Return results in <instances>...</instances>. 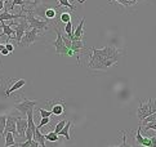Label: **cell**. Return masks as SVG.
<instances>
[{
    "label": "cell",
    "instance_id": "cell-1",
    "mask_svg": "<svg viewBox=\"0 0 156 147\" xmlns=\"http://www.w3.org/2000/svg\"><path fill=\"white\" fill-rule=\"evenodd\" d=\"M89 49L92 50L90 61H89V65H88V67L90 70H107L108 67H111V66L115 65V63H118V61L106 58V57H103L102 54H99L98 50L94 48V47L89 48Z\"/></svg>",
    "mask_w": 156,
    "mask_h": 147
},
{
    "label": "cell",
    "instance_id": "cell-2",
    "mask_svg": "<svg viewBox=\"0 0 156 147\" xmlns=\"http://www.w3.org/2000/svg\"><path fill=\"white\" fill-rule=\"evenodd\" d=\"M21 12L26 13V20H27V22H29L31 29H37V30H40L43 34L48 30V26H49V23H51V21L43 20V18H40V17H36V16L32 14L29 9H25V8H22Z\"/></svg>",
    "mask_w": 156,
    "mask_h": 147
},
{
    "label": "cell",
    "instance_id": "cell-3",
    "mask_svg": "<svg viewBox=\"0 0 156 147\" xmlns=\"http://www.w3.org/2000/svg\"><path fill=\"white\" fill-rule=\"evenodd\" d=\"M156 111V99H148L147 102H139V107L137 110V116L139 120H143L146 116H148L150 114Z\"/></svg>",
    "mask_w": 156,
    "mask_h": 147
},
{
    "label": "cell",
    "instance_id": "cell-4",
    "mask_svg": "<svg viewBox=\"0 0 156 147\" xmlns=\"http://www.w3.org/2000/svg\"><path fill=\"white\" fill-rule=\"evenodd\" d=\"M39 35H43V32L40 30L37 29H30L26 30V32L23 34V36H22L21 41L18 43V45H21V47H30L31 44H34L35 40L37 39Z\"/></svg>",
    "mask_w": 156,
    "mask_h": 147
},
{
    "label": "cell",
    "instance_id": "cell-5",
    "mask_svg": "<svg viewBox=\"0 0 156 147\" xmlns=\"http://www.w3.org/2000/svg\"><path fill=\"white\" fill-rule=\"evenodd\" d=\"M54 30H55V34H57V39H55V43H54L55 53L59 54V56H67L70 48L66 47V44L63 43L62 34H61V30L58 29V25H57V23L54 25Z\"/></svg>",
    "mask_w": 156,
    "mask_h": 147
},
{
    "label": "cell",
    "instance_id": "cell-6",
    "mask_svg": "<svg viewBox=\"0 0 156 147\" xmlns=\"http://www.w3.org/2000/svg\"><path fill=\"white\" fill-rule=\"evenodd\" d=\"M70 49L72 50V52H74V54L77 56V65H80V54H81V53L88 54V48L84 45V41H83V39H72Z\"/></svg>",
    "mask_w": 156,
    "mask_h": 147
},
{
    "label": "cell",
    "instance_id": "cell-7",
    "mask_svg": "<svg viewBox=\"0 0 156 147\" xmlns=\"http://www.w3.org/2000/svg\"><path fill=\"white\" fill-rule=\"evenodd\" d=\"M37 102H39V101H35V99H34V101H32V99H27L26 97H23L22 102L14 105V109L17 110V111H20L22 115H25V116H26L27 111H29L30 109H34V107L37 105Z\"/></svg>",
    "mask_w": 156,
    "mask_h": 147
},
{
    "label": "cell",
    "instance_id": "cell-8",
    "mask_svg": "<svg viewBox=\"0 0 156 147\" xmlns=\"http://www.w3.org/2000/svg\"><path fill=\"white\" fill-rule=\"evenodd\" d=\"M16 127H17V132H16V134H17L18 137L23 138L25 137V132L27 129V116L17 117V120H16Z\"/></svg>",
    "mask_w": 156,
    "mask_h": 147
},
{
    "label": "cell",
    "instance_id": "cell-9",
    "mask_svg": "<svg viewBox=\"0 0 156 147\" xmlns=\"http://www.w3.org/2000/svg\"><path fill=\"white\" fill-rule=\"evenodd\" d=\"M16 120H17V116H13V115H8V116H7V123H5L4 133H7V132L16 133V132H17V127H16Z\"/></svg>",
    "mask_w": 156,
    "mask_h": 147
},
{
    "label": "cell",
    "instance_id": "cell-10",
    "mask_svg": "<svg viewBox=\"0 0 156 147\" xmlns=\"http://www.w3.org/2000/svg\"><path fill=\"white\" fill-rule=\"evenodd\" d=\"M26 84V80L25 79H20V80H14L12 81V87H10L7 92H5V97H10V94H12L13 92H16V90L21 89L22 87H23Z\"/></svg>",
    "mask_w": 156,
    "mask_h": 147
},
{
    "label": "cell",
    "instance_id": "cell-11",
    "mask_svg": "<svg viewBox=\"0 0 156 147\" xmlns=\"http://www.w3.org/2000/svg\"><path fill=\"white\" fill-rule=\"evenodd\" d=\"M136 139H137V143L138 145H142V146H146V147H151V139L148 137H143L141 134V125L138 127V131L136 134Z\"/></svg>",
    "mask_w": 156,
    "mask_h": 147
},
{
    "label": "cell",
    "instance_id": "cell-12",
    "mask_svg": "<svg viewBox=\"0 0 156 147\" xmlns=\"http://www.w3.org/2000/svg\"><path fill=\"white\" fill-rule=\"evenodd\" d=\"M84 22H85V18H81L79 25L76 26V29L74 30V39H83V35H84V30H83Z\"/></svg>",
    "mask_w": 156,
    "mask_h": 147
},
{
    "label": "cell",
    "instance_id": "cell-13",
    "mask_svg": "<svg viewBox=\"0 0 156 147\" xmlns=\"http://www.w3.org/2000/svg\"><path fill=\"white\" fill-rule=\"evenodd\" d=\"M32 139L36 141V142L39 143V146H45V141H47L45 139V134H43L39 128H36V131L34 133V137H32Z\"/></svg>",
    "mask_w": 156,
    "mask_h": 147
},
{
    "label": "cell",
    "instance_id": "cell-14",
    "mask_svg": "<svg viewBox=\"0 0 156 147\" xmlns=\"http://www.w3.org/2000/svg\"><path fill=\"white\" fill-rule=\"evenodd\" d=\"M71 125H72V121H69V120H67V123H66V125H65V127L59 131L58 135H63V137H65L66 139L70 141V139H71V135H70V128H71Z\"/></svg>",
    "mask_w": 156,
    "mask_h": 147
},
{
    "label": "cell",
    "instance_id": "cell-15",
    "mask_svg": "<svg viewBox=\"0 0 156 147\" xmlns=\"http://www.w3.org/2000/svg\"><path fill=\"white\" fill-rule=\"evenodd\" d=\"M48 103L52 105V114H53L54 116H59V115L63 114V111H65V106H63V105H61V103L53 105L52 102H48Z\"/></svg>",
    "mask_w": 156,
    "mask_h": 147
},
{
    "label": "cell",
    "instance_id": "cell-16",
    "mask_svg": "<svg viewBox=\"0 0 156 147\" xmlns=\"http://www.w3.org/2000/svg\"><path fill=\"white\" fill-rule=\"evenodd\" d=\"M65 32H66V36L69 39H74V26H72V22L69 21L67 23H65Z\"/></svg>",
    "mask_w": 156,
    "mask_h": 147
},
{
    "label": "cell",
    "instance_id": "cell-17",
    "mask_svg": "<svg viewBox=\"0 0 156 147\" xmlns=\"http://www.w3.org/2000/svg\"><path fill=\"white\" fill-rule=\"evenodd\" d=\"M17 142L14 141V135L12 132H7L5 133V146L9 147V146H16Z\"/></svg>",
    "mask_w": 156,
    "mask_h": 147
},
{
    "label": "cell",
    "instance_id": "cell-18",
    "mask_svg": "<svg viewBox=\"0 0 156 147\" xmlns=\"http://www.w3.org/2000/svg\"><path fill=\"white\" fill-rule=\"evenodd\" d=\"M61 7H65V8H69V9H71L72 12H75V7L72 5L71 3H70V0H58V5L55 7V9H59Z\"/></svg>",
    "mask_w": 156,
    "mask_h": 147
},
{
    "label": "cell",
    "instance_id": "cell-19",
    "mask_svg": "<svg viewBox=\"0 0 156 147\" xmlns=\"http://www.w3.org/2000/svg\"><path fill=\"white\" fill-rule=\"evenodd\" d=\"M55 16H57V9H55V8H47V10H45V18L48 21L52 22L55 18Z\"/></svg>",
    "mask_w": 156,
    "mask_h": 147
},
{
    "label": "cell",
    "instance_id": "cell-20",
    "mask_svg": "<svg viewBox=\"0 0 156 147\" xmlns=\"http://www.w3.org/2000/svg\"><path fill=\"white\" fill-rule=\"evenodd\" d=\"M112 2H116L118 4H121L122 7L128 8V7H132V5H134L138 2V0H111L110 3H112Z\"/></svg>",
    "mask_w": 156,
    "mask_h": 147
},
{
    "label": "cell",
    "instance_id": "cell-21",
    "mask_svg": "<svg viewBox=\"0 0 156 147\" xmlns=\"http://www.w3.org/2000/svg\"><path fill=\"white\" fill-rule=\"evenodd\" d=\"M27 4L32 5L31 0H29V2H26V0H13V2H12V5H10L9 8H7V9H8V10H12V8L14 7V5H21L22 8H25V5H27Z\"/></svg>",
    "mask_w": 156,
    "mask_h": 147
},
{
    "label": "cell",
    "instance_id": "cell-22",
    "mask_svg": "<svg viewBox=\"0 0 156 147\" xmlns=\"http://www.w3.org/2000/svg\"><path fill=\"white\" fill-rule=\"evenodd\" d=\"M5 123H7V115H0V138L5 135V133H4Z\"/></svg>",
    "mask_w": 156,
    "mask_h": 147
},
{
    "label": "cell",
    "instance_id": "cell-23",
    "mask_svg": "<svg viewBox=\"0 0 156 147\" xmlns=\"http://www.w3.org/2000/svg\"><path fill=\"white\" fill-rule=\"evenodd\" d=\"M45 139L49 142H58V134L55 132H48L45 134Z\"/></svg>",
    "mask_w": 156,
    "mask_h": 147
},
{
    "label": "cell",
    "instance_id": "cell-24",
    "mask_svg": "<svg viewBox=\"0 0 156 147\" xmlns=\"http://www.w3.org/2000/svg\"><path fill=\"white\" fill-rule=\"evenodd\" d=\"M59 21L63 22V23H67L69 21H71V16L69 12H62L59 14Z\"/></svg>",
    "mask_w": 156,
    "mask_h": 147
},
{
    "label": "cell",
    "instance_id": "cell-25",
    "mask_svg": "<svg viewBox=\"0 0 156 147\" xmlns=\"http://www.w3.org/2000/svg\"><path fill=\"white\" fill-rule=\"evenodd\" d=\"M66 123H67V120H66V119H63V120H61V121H58L57 124H55V127H54V132L55 133H59V131L61 129H62L65 125H66Z\"/></svg>",
    "mask_w": 156,
    "mask_h": 147
},
{
    "label": "cell",
    "instance_id": "cell-26",
    "mask_svg": "<svg viewBox=\"0 0 156 147\" xmlns=\"http://www.w3.org/2000/svg\"><path fill=\"white\" fill-rule=\"evenodd\" d=\"M37 111H39V114H40L41 117H51V116L53 115V114H52V111H47V110L41 109V107H39Z\"/></svg>",
    "mask_w": 156,
    "mask_h": 147
},
{
    "label": "cell",
    "instance_id": "cell-27",
    "mask_svg": "<svg viewBox=\"0 0 156 147\" xmlns=\"http://www.w3.org/2000/svg\"><path fill=\"white\" fill-rule=\"evenodd\" d=\"M49 123H51V117H41V120H40V123H39L37 125H36V128L40 129V128H43L44 125H48Z\"/></svg>",
    "mask_w": 156,
    "mask_h": 147
},
{
    "label": "cell",
    "instance_id": "cell-28",
    "mask_svg": "<svg viewBox=\"0 0 156 147\" xmlns=\"http://www.w3.org/2000/svg\"><path fill=\"white\" fill-rule=\"evenodd\" d=\"M4 47H5V48H7V49L9 50V53H12L13 50H14V45H13V44H10L9 41H7V43H5V44H4Z\"/></svg>",
    "mask_w": 156,
    "mask_h": 147
},
{
    "label": "cell",
    "instance_id": "cell-29",
    "mask_svg": "<svg viewBox=\"0 0 156 147\" xmlns=\"http://www.w3.org/2000/svg\"><path fill=\"white\" fill-rule=\"evenodd\" d=\"M45 2H48V0H31V3H32V5H37V4H43V3H45Z\"/></svg>",
    "mask_w": 156,
    "mask_h": 147
},
{
    "label": "cell",
    "instance_id": "cell-30",
    "mask_svg": "<svg viewBox=\"0 0 156 147\" xmlns=\"http://www.w3.org/2000/svg\"><path fill=\"white\" fill-rule=\"evenodd\" d=\"M0 54H2V56H9L10 53H9V50H8L7 48H5V47H4V48H3L2 50H0Z\"/></svg>",
    "mask_w": 156,
    "mask_h": 147
},
{
    "label": "cell",
    "instance_id": "cell-31",
    "mask_svg": "<svg viewBox=\"0 0 156 147\" xmlns=\"http://www.w3.org/2000/svg\"><path fill=\"white\" fill-rule=\"evenodd\" d=\"M150 139H151V147H156V135H154Z\"/></svg>",
    "mask_w": 156,
    "mask_h": 147
},
{
    "label": "cell",
    "instance_id": "cell-32",
    "mask_svg": "<svg viewBox=\"0 0 156 147\" xmlns=\"http://www.w3.org/2000/svg\"><path fill=\"white\" fill-rule=\"evenodd\" d=\"M3 9H4V2L3 0H0V12H2Z\"/></svg>",
    "mask_w": 156,
    "mask_h": 147
},
{
    "label": "cell",
    "instance_id": "cell-33",
    "mask_svg": "<svg viewBox=\"0 0 156 147\" xmlns=\"http://www.w3.org/2000/svg\"><path fill=\"white\" fill-rule=\"evenodd\" d=\"M4 48V44H2V43H0V50H2Z\"/></svg>",
    "mask_w": 156,
    "mask_h": 147
},
{
    "label": "cell",
    "instance_id": "cell-34",
    "mask_svg": "<svg viewBox=\"0 0 156 147\" xmlns=\"http://www.w3.org/2000/svg\"><path fill=\"white\" fill-rule=\"evenodd\" d=\"M76 2H77V3H80V4H83V2H81V0H76Z\"/></svg>",
    "mask_w": 156,
    "mask_h": 147
},
{
    "label": "cell",
    "instance_id": "cell-35",
    "mask_svg": "<svg viewBox=\"0 0 156 147\" xmlns=\"http://www.w3.org/2000/svg\"><path fill=\"white\" fill-rule=\"evenodd\" d=\"M3 2H4V4H5V3H8V2H9V0H3Z\"/></svg>",
    "mask_w": 156,
    "mask_h": 147
}]
</instances>
